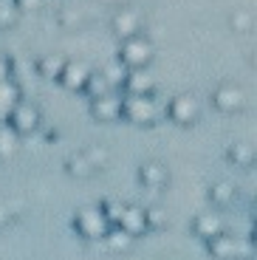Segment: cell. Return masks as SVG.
Returning <instances> with one entry per match:
<instances>
[{
	"instance_id": "obj_1",
	"label": "cell",
	"mask_w": 257,
	"mask_h": 260,
	"mask_svg": "<svg viewBox=\"0 0 257 260\" xmlns=\"http://www.w3.org/2000/svg\"><path fill=\"white\" fill-rule=\"evenodd\" d=\"M206 252L218 260H251L254 257V241L249 235L220 232L206 241Z\"/></svg>"
},
{
	"instance_id": "obj_2",
	"label": "cell",
	"mask_w": 257,
	"mask_h": 260,
	"mask_svg": "<svg viewBox=\"0 0 257 260\" xmlns=\"http://www.w3.org/2000/svg\"><path fill=\"white\" fill-rule=\"evenodd\" d=\"M155 57V46L153 40L144 37V34H136V37H127L119 43V62L127 68V71H144Z\"/></svg>"
},
{
	"instance_id": "obj_3",
	"label": "cell",
	"mask_w": 257,
	"mask_h": 260,
	"mask_svg": "<svg viewBox=\"0 0 257 260\" xmlns=\"http://www.w3.org/2000/svg\"><path fill=\"white\" fill-rule=\"evenodd\" d=\"M122 116L133 124H155L161 116V108L153 96H122Z\"/></svg>"
},
{
	"instance_id": "obj_4",
	"label": "cell",
	"mask_w": 257,
	"mask_h": 260,
	"mask_svg": "<svg viewBox=\"0 0 257 260\" xmlns=\"http://www.w3.org/2000/svg\"><path fill=\"white\" fill-rule=\"evenodd\" d=\"M71 223H74V229H77V235H82L85 241H99V238H105L108 229H110V223L105 221V215L99 212V207L77 209Z\"/></svg>"
},
{
	"instance_id": "obj_5",
	"label": "cell",
	"mask_w": 257,
	"mask_h": 260,
	"mask_svg": "<svg viewBox=\"0 0 257 260\" xmlns=\"http://www.w3.org/2000/svg\"><path fill=\"white\" fill-rule=\"evenodd\" d=\"M40 122H43L40 108L34 102H26V99H20L12 111H9V116H6V124L14 130V133H17V136H26V133L37 130Z\"/></svg>"
},
{
	"instance_id": "obj_6",
	"label": "cell",
	"mask_w": 257,
	"mask_h": 260,
	"mask_svg": "<svg viewBox=\"0 0 257 260\" xmlns=\"http://www.w3.org/2000/svg\"><path fill=\"white\" fill-rule=\"evenodd\" d=\"M212 105L220 113H235L246 108V91L238 82H220L212 91Z\"/></svg>"
},
{
	"instance_id": "obj_7",
	"label": "cell",
	"mask_w": 257,
	"mask_h": 260,
	"mask_svg": "<svg viewBox=\"0 0 257 260\" xmlns=\"http://www.w3.org/2000/svg\"><path fill=\"white\" fill-rule=\"evenodd\" d=\"M167 116L173 119L175 124H195L201 116V102L192 96V93H178L167 102Z\"/></svg>"
},
{
	"instance_id": "obj_8",
	"label": "cell",
	"mask_w": 257,
	"mask_h": 260,
	"mask_svg": "<svg viewBox=\"0 0 257 260\" xmlns=\"http://www.w3.org/2000/svg\"><path fill=\"white\" fill-rule=\"evenodd\" d=\"M110 31L116 34L119 40H127L142 34V14L130 6H119L113 14H110Z\"/></svg>"
},
{
	"instance_id": "obj_9",
	"label": "cell",
	"mask_w": 257,
	"mask_h": 260,
	"mask_svg": "<svg viewBox=\"0 0 257 260\" xmlns=\"http://www.w3.org/2000/svg\"><path fill=\"white\" fill-rule=\"evenodd\" d=\"M88 77H90V65L85 62V59H65L62 71H59V82H62L68 91H82Z\"/></svg>"
},
{
	"instance_id": "obj_10",
	"label": "cell",
	"mask_w": 257,
	"mask_h": 260,
	"mask_svg": "<svg viewBox=\"0 0 257 260\" xmlns=\"http://www.w3.org/2000/svg\"><path fill=\"white\" fill-rule=\"evenodd\" d=\"M90 116L99 119V122H116V119H122V96H116L110 91L99 99H90Z\"/></svg>"
},
{
	"instance_id": "obj_11",
	"label": "cell",
	"mask_w": 257,
	"mask_h": 260,
	"mask_svg": "<svg viewBox=\"0 0 257 260\" xmlns=\"http://www.w3.org/2000/svg\"><path fill=\"white\" fill-rule=\"evenodd\" d=\"M139 181L147 189H164L170 181V173L161 161H142L139 164Z\"/></svg>"
},
{
	"instance_id": "obj_12",
	"label": "cell",
	"mask_w": 257,
	"mask_h": 260,
	"mask_svg": "<svg viewBox=\"0 0 257 260\" xmlns=\"http://www.w3.org/2000/svg\"><path fill=\"white\" fill-rule=\"evenodd\" d=\"M119 229L130 235V238H139V235L147 232V221H144V207H136V204H124L122 209V218L116 223Z\"/></svg>"
},
{
	"instance_id": "obj_13",
	"label": "cell",
	"mask_w": 257,
	"mask_h": 260,
	"mask_svg": "<svg viewBox=\"0 0 257 260\" xmlns=\"http://www.w3.org/2000/svg\"><path fill=\"white\" fill-rule=\"evenodd\" d=\"M122 88H124L127 96H153L155 93V79L147 74V68H144V71H127Z\"/></svg>"
},
{
	"instance_id": "obj_14",
	"label": "cell",
	"mask_w": 257,
	"mask_h": 260,
	"mask_svg": "<svg viewBox=\"0 0 257 260\" xmlns=\"http://www.w3.org/2000/svg\"><path fill=\"white\" fill-rule=\"evenodd\" d=\"M192 232L198 235V238H204V241H209V238H215V235L226 232L220 212H198L192 218Z\"/></svg>"
},
{
	"instance_id": "obj_15",
	"label": "cell",
	"mask_w": 257,
	"mask_h": 260,
	"mask_svg": "<svg viewBox=\"0 0 257 260\" xmlns=\"http://www.w3.org/2000/svg\"><path fill=\"white\" fill-rule=\"evenodd\" d=\"M62 65H65L62 54H43V57H37L34 68H37V74H40V77H45V79H59Z\"/></svg>"
},
{
	"instance_id": "obj_16",
	"label": "cell",
	"mask_w": 257,
	"mask_h": 260,
	"mask_svg": "<svg viewBox=\"0 0 257 260\" xmlns=\"http://www.w3.org/2000/svg\"><path fill=\"white\" fill-rule=\"evenodd\" d=\"M226 158H229L235 167H251L254 164V147L246 142H232L226 147Z\"/></svg>"
},
{
	"instance_id": "obj_17",
	"label": "cell",
	"mask_w": 257,
	"mask_h": 260,
	"mask_svg": "<svg viewBox=\"0 0 257 260\" xmlns=\"http://www.w3.org/2000/svg\"><path fill=\"white\" fill-rule=\"evenodd\" d=\"M65 170H68V176L79 178V181H82V178H90L93 173H97V170L90 167L88 158L82 156V150H79V153H71V156L65 158Z\"/></svg>"
},
{
	"instance_id": "obj_18",
	"label": "cell",
	"mask_w": 257,
	"mask_h": 260,
	"mask_svg": "<svg viewBox=\"0 0 257 260\" xmlns=\"http://www.w3.org/2000/svg\"><path fill=\"white\" fill-rule=\"evenodd\" d=\"M235 195H238V189L229 181H215L209 187V201H212V207H229L235 201Z\"/></svg>"
},
{
	"instance_id": "obj_19",
	"label": "cell",
	"mask_w": 257,
	"mask_h": 260,
	"mask_svg": "<svg viewBox=\"0 0 257 260\" xmlns=\"http://www.w3.org/2000/svg\"><path fill=\"white\" fill-rule=\"evenodd\" d=\"M102 241L108 243V246L113 249V252H127V249L133 246L136 238H130V235L124 232V229H119V226H110V229H108V235H105Z\"/></svg>"
},
{
	"instance_id": "obj_20",
	"label": "cell",
	"mask_w": 257,
	"mask_h": 260,
	"mask_svg": "<svg viewBox=\"0 0 257 260\" xmlns=\"http://www.w3.org/2000/svg\"><path fill=\"white\" fill-rule=\"evenodd\" d=\"M17 147H20V136L9 127V124H0V158L14 156Z\"/></svg>"
},
{
	"instance_id": "obj_21",
	"label": "cell",
	"mask_w": 257,
	"mask_h": 260,
	"mask_svg": "<svg viewBox=\"0 0 257 260\" xmlns=\"http://www.w3.org/2000/svg\"><path fill=\"white\" fill-rule=\"evenodd\" d=\"M99 74L105 77V82H108V85H110V91H113V88H122L124 77H127V68H124L119 59H113V62H108Z\"/></svg>"
},
{
	"instance_id": "obj_22",
	"label": "cell",
	"mask_w": 257,
	"mask_h": 260,
	"mask_svg": "<svg viewBox=\"0 0 257 260\" xmlns=\"http://www.w3.org/2000/svg\"><path fill=\"white\" fill-rule=\"evenodd\" d=\"M97 207H99V212L105 215V221H108L110 226H116V223H119V218H122L124 204L119 201V198H105V201H99V204H97Z\"/></svg>"
},
{
	"instance_id": "obj_23",
	"label": "cell",
	"mask_w": 257,
	"mask_h": 260,
	"mask_svg": "<svg viewBox=\"0 0 257 260\" xmlns=\"http://www.w3.org/2000/svg\"><path fill=\"white\" fill-rule=\"evenodd\" d=\"M82 91L88 93L90 99H99V96H105V93H110V85L105 82V77L99 71H90V77H88V82H85Z\"/></svg>"
},
{
	"instance_id": "obj_24",
	"label": "cell",
	"mask_w": 257,
	"mask_h": 260,
	"mask_svg": "<svg viewBox=\"0 0 257 260\" xmlns=\"http://www.w3.org/2000/svg\"><path fill=\"white\" fill-rule=\"evenodd\" d=\"M251 26H254V14H251L249 9H235V12L229 14L232 31H251Z\"/></svg>"
},
{
	"instance_id": "obj_25",
	"label": "cell",
	"mask_w": 257,
	"mask_h": 260,
	"mask_svg": "<svg viewBox=\"0 0 257 260\" xmlns=\"http://www.w3.org/2000/svg\"><path fill=\"white\" fill-rule=\"evenodd\" d=\"M82 156L90 161V167H93V170H102L105 164H108L110 153H108L105 147H99V144H88V147L82 150Z\"/></svg>"
},
{
	"instance_id": "obj_26",
	"label": "cell",
	"mask_w": 257,
	"mask_h": 260,
	"mask_svg": "<svg viewBox=\"0 0 257 260\" xmlns=\"http://www.w3.org/2000/svg\"><path fill=\"white\" fill-rule=\"evenodd\" d=\"M57 23H59V26H65V28H77L79 23H82V12L65 6V9H59V12H57Z\"/></svg>"
},
{
	"instance_id": "obj_27",
	"label": "cell",
	"mask_w": 257,
	"mask_h": 260,
	"mask_svg": "<svg viewBox=\"0 0 257 260\" xmlns=\"http://www.w3.org/2000/svg\"><path fill=\"white\" fill-rule=\"evenodd\" d=\"M144 221H147V232H150V229H161L164 223H167V218H164L161 209L150 207V209H144Z\"/></svg>"
},
{
	"instance_id": "obj_28",
	"label": "cell",
	"mask_w": 257,
	"mask_h": 260,
	"mask_svg": "<svg viewBox=\"0 0 257 260\" xmlns=\"http://www.w3.org/2000/svg\"><path fill=\"white\" fill-rule=\"evenodd\" d=\"M20 12L14 6H0V28H12L17 23Z\"/></svg>"
},
{
	"instance_id": "obj_29",
	"label": "cell",
	"mask_w": 257,
	"mask_h": 260,
	"mask_svg": "<svg viewBox=\"0 0 257 260\" xmlns=\"http://www.w3.org/2000/svg\"><path fill=\"white\" fill-rule=\"evenodd\" d=\"M45 0H12V6L17 9V12H37V9H43Z\"/></svg>"
},
{
	"instance_id": "obj_30",
	"label": "cell",
	"mask_w": 257,
	"mask_h": 260,
	"mask_svg": "<svg viewBox=\"0 0 257 260\" xmlns=\"http://www.w3.org/2000/svg\"><path fill=\"white\" fill-rule=\"evenodd\" d=\"M6 79H12V57L0 54V82H6Z\"/></svg>"
},
{
	"instance_id": "obj_31",
	"label": "cell",
	"mask_w": 257,
	"mask_h": 260,
	"mask_svg": "<svg viewBox=\"0 0 257 260\" xmlns=\"http://www.w3.org/2000/svg\"><path fill=\"white\" fill-rule=\"evenodd\" d=\"M9 221H12V212H9L6 204H0V226H6Z\"/></svg>"
},
{
	"instance_id": "obj_32",
	"label": "cell",
	"mask_w": 257,
	"mask_h": 260,
	"mask_svg": "<svg viewBox=\"0 0 257 260\" xmlns=\"http://www.w3.org/2000/svg\"><path fill=\"white\" fill-rule=\"evenodd\" d=\"M97 3H102V6H119V0H97Z\"/></svg>"
}]
</instances>
